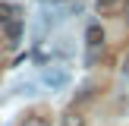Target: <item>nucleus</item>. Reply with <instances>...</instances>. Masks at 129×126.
<instances>
[{
	"mask_svg": "<svg viewBox=\"0 0 129 126\" xmlns=\"http://www.w3.org/2000/svg\"><path fill=\"white\" fill-rule=\"evenodd\" d=\"M85 44L91 50H101L104 47V28H101V22H88V28H85Z\"/></svg>",
	"mask_w": 129,
	"mask_h": 126,
	"instance_id": "obj_1",
	"label": "nucleus"
},
{
	"mask_svg": "<svg viewBox=\"0 0 129 126\" xmlns=\"http://www.w3.org/2000/svg\"><path fill=\"white\" fill-rule=\"evenodd\" d=\"M44 82H47V85L50 88H63V85H66V82H69V73H66V69H44Z\"/></svg>",
	"mask_w": 129,
	"mask_h": 126,
	"instance_id": "obj_2",
	"label": "nucleus"
},
{
	"mask_svg": "<svg viewBox=\"0 0 129 126\" xmlns=\"http://www.w3.org/2000/svg\"><path fill=\"white\" fill-rule=\"evenodd\" d=\"M60 126H85V117H82L79 110H66L60 117Z\"/></svg>",
	"mask_w": 129,
	"mask_h": 126,
	"instance_id": "obj_3",
	"label": "nucleus"
},
{
	"mask_svg": "<svg viewBox=\"0 0 129 126\" xmlns=\"http://www.w3.org/2000/svg\"><path fill=\"white\" fill-rule=\"evenodd\" d=\"M6 38H10L13 44L22 38V19H13V22H6Z\"/></svg>",
	"mask_w": 129,
	"mask_h": 126,
	"instance_id": "obj_4",
	"label": "nucleus"
},
{
	"mask_svg": "<svg viewBox=\"0 0 129 126\" xmlns=\"http://www.w3.org/2000/svg\"><path fill=\"white\" fill-rule=\"evenodd\" d=\"M98 10L101 13H117V10H123V0H98Z\"/></svg>",
	"mask_w": 129,
	"mask_h": 126,
	"instance_id": "obj_5",
	"label": "nucleus"
},
{
	"mask_svg": "<svg viewBox=\"0 0 129 126\" xmlns=\"http://www.w3.org/2000/svg\"><path fill=\"white\" fill-rule=\"evenodd\" d=\"M13 19H19V10H13V6H6V3H0V22H13Z\"/></svg>",
	"mask_w": 129,
	"mask_h": 126,
	"instance_id": "obj_6",
	"label": "nucleus"
},
{
	"mask_svg": "<svg viewBox=\"0 0 129 126\" xmlns=\"http://www.w3.org/2000/svg\"><path fill=\"white\" fill-rule=\"evenodd\" d=\"M25 126H50V123H47V117H31V120H25Z\"/></svg>",
	"mask_w": 129,
	"mask_h": 126,
	"instance_id": "obj_7",
	"label": "nucleus"
},
{
	"mask_svg": "<svg viewBox=\"0 0 129 126\" xmlns=\"http://www.w3.org/2000/svg\"><path fill=\"white\" fill-rule=\"evenodd\" d=\"M123 73H126V76H129V57H126V63H123Z\"/></svg>",
	"mask_w": 129,
	"mask_h": 126,
	"instance_id": "obj_8",
	"label": "nucleus"
}]
</instances>
